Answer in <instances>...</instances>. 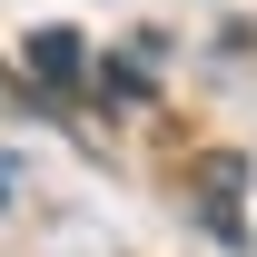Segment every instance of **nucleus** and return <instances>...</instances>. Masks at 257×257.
<instances>
[{
  "instance_id": "1",
  "label": "nucleus",
  "mask_w": 257,
  "mask_h": 257,
  "mask_svg": "<svg viewBox=\"0 0 257 257\" xmlns=\"http://www.w3.org/2000/svg\"><path fill=\"white\" fill-rule=\"evenodd\" d=\"M20 60H30L40 89H79V79H89V40H79V30H30Z\"/></svg>"
},
{
  "instance_id": "2",
  "label": "nucleus",
  "mask_w": 257,
  "mask_h": 257,
  "mask_svg": "<svg viewBox=\"0 0 257 257\" xmlns=\"http://www.w3.org/2000/svg\"><path fill=\"white\" fill-rule=\"evenodd\" d=\"M99 89H109V99H149V89H159V40H128L119 60L99 69Z\"/></svg>"
},
{
  "instance_id": "3",
  "label": "nucleus",
  "mask_w": 257,
  "mask_h": 257,
  "mask_svg": "<svg viewBox=\"0 0 257 257\" xmlns=\"http://www.w3.org/2000/svg\"><path fill=\"white\" fill-rule=\"evenodd\" d=\"M0 198H10V168H0Z\"/></svg>"
}]
</instances>
